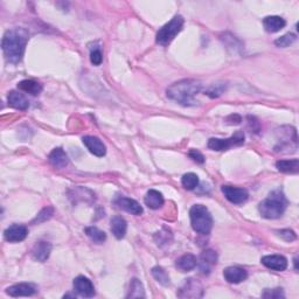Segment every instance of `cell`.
Masks as SVG:
<instances>
[{
	"mask_svg": "<svg viewBox=\"0 0 299 299\" xmlns=\"http://www.w3.org/2000/svg\"><path fill=\"white\" fill-rule=\"evenodd\" d=\"M28 41V32L25 28H13L5 33L2 41V48L5 58L12 64L22 62Z\"/></svg>",
	"mask_w": 299,
	"mask_h": 299,
	"instance_id": "1",
	"label": "cell"
},
{
	"mask_svg": "<svg viewBox=\"0 0 299 299\" xmlns=\"http://www.w3.org/2000/svg\"><path fill=\"white\" fill-rule=\"evenodd\" d=\"M86 234L88 235V238L94 241L97 244H100V243L106 242V234L104 232L100 230L97 227H88L86 228Z\"/></svg>",
	"mask_w": 299,
	"mask_h": 299,
	"instance_id": "28",
	"label": "cell"
},
{
	"mask_svg": "<svg viewBox=\"0 0 299 299\" xmlns=\"http://www.w3.org/2000/svg\"><path fill=\"white\" fill-rule=\"evenodd\" d=\"M74 290L76 294L86 298H92L95 296V286L92 282L84 276H78L74 280Z\"/></svg>",
	"mask_w": 299,
	"mask_h": 299,
	"instance_id": "11",
	"label": "cell"
},
{
	"mask_svg": "<svg viewBox=\"0 0 299 299\" xmlns=\"http://www.w3.org/2000/svg\"><path fill=\"white\" fill-rule=\"evenodd\" d=\"M126 298H145V290L142 286V282L134 278L130 283V288H128V294H126Z\"/></svg>",
	"mask_w": 299,
	"mask_h": 299,
	"instance_id": "27",
	"label": "cell"
},
{
	"mask_svg": "<svg viewBox=\"0 0 299 299\" xmlns=\"http://www.w3.org/2000/svg\"><path fill=\"white\" fill-rule=\"evenodd\" d=\"M196 264H198L196 257L192 255V254H186V255L182 256L178 260H176V266L179 270H182V272H187V271L193 270L194 268L196 266Z\"/></svg>",
	"mask_w": 299,
	"mask_h": 299,
	"instance_id": "24",
	"label": "cell"
},
{
	"mask_svg": "<svg viewBox=\"0 0 299 299\" xmlns=\"http://www.w3.org/2000/svg\"><path fill=\"white\" fill-rule=\"evenodd\" d=\"M263 298H274V299H280L284 298L285 294L283 292V288H266V291L263 292L262 294Z\"/></svg>",
	"mask_w": 299,
	"mask_h": 299,
	"instance_id": "34",
	"label": "cell"
},
{
	"mask_svg": "<svg viewBox=\"0 0 299 299\" xmlns=\"http://www.w3.org/2000/svg\"><path fill=\"white\" fill-rule=\"evenodd\" d=\"M296 41V36L292 33H288L285 34V36L278 38V39L274 41V44H276L277 47H282V48H285V47H288L290 44H292Z\"/></svg>",
	"mask_w": 299,
	"mask_h": 299,
	"instance_id": "32",
	"label": "cell"
},
{
	"mask_svg": "<svg viewBox=\"0 0 299 299\" xmlns=\"http://www.w3.org/2000/svg\"><path fill=\"white\" fill-rule=\"evenodd\" d=\"M277 234L280 238H282L284 240V241L286 242H292L294 241L296 238H297V236H296L294 232V230H290V229H282V230H278Z\"/></svg>",
	"mask_w": 299,
	"mask_h": 299,
	"instance_id": "35",
	"label": "cell"
},
{
	"mask_svg": "<svg viewBox=\"0 0 299 299\" xmlns=\"http://www.w3.org/2000/svg\"><path fill=\"white\" fill-rule=\"evenodd\" d=\"M224 280L228 282V283L232 284H238L241 282L246 280V277H248V272L243 269V268L240 266H229L224 271Z\"/></svg>",
	"mask_w": 299,
	"mask_h": 299,
	"instance_id": "16",
	"label": "cell"
},
{
	"mask_svg": "<svg viewBox=\"0 0 299 299\" xmlns=\"http://www.w3.org/2000/svg\"><path fill=\"white\" fill-rule=\"evenodd\" d=\"M52 249H53V246L50 242L41 241L34 246L32 250V257L38 262H46L50 258Z\"/></svg>",
	"mask_w": 299,
	"mask_h": 299,
	"instance_id": "18",
	"label": "cell"
},
{
	"mask_svg": "<svg viewBox=\"0 0 299 299\" xmlns=\"http://www.w3.org/2000/svg\"><path fill=\"white\" fill-rule=\"evenodd\" d=\"M244 142V134L243 131H236L235 134H232L230 138L220 139V138H210L208 140V148L214 151H226L230 148L232 146L242 145Z\"/></svg>",
	"mask_w": 299,
	"mask_h": 299,
	"instance_id": "6",
	"label": "cell"
},
{
	"mask_svg": "<svg viewBox=\"0 0 299 299\" xmlns=\"http://www.w3.org/2000/svg\"><path fill=\"white\" fill-rule=\"evenodd\" d=\"M145 204L151 210H159V208L162 207L164 204V196L160 192L156 190H150L148 193H146L145 196Z\"/></svg>",
	"mask_w": 299,
	"mask_h": 299,
	"instance_id": "23",
	"label": "cell"
},
{
	"mask_svg": "<svg viewBox=\"0 0 299 299\" xmlns=\"http://www.w3.org/2000/svg\"><path fill=\"white\" fill-rule=\"evenodd\" d=\"M285 25H286L285 20L278 16H266V18H264V20H263L264 28H266V32H269V33L280 32V30L284 28Z\"/></svg>",
	"mask_w": 299,
	"mask_h": 299,
	"instance_id": "20",
	"label": "cell"
},
{
	"mask_svg": "<svg viewBox=\"0 0 299 299\" xmlns=\"http://www.w3.org/2000/svg\"><path fill=\"white\" fill-rule=\"evenodd\" d=\"M53 214H54V210L52 207L44 208V210L39 213V215L36 218V220L33 221V224H41V222L50 220V218L53 216Z\"/></svg>",
	"mask_w": 299,
	"mask_h": 299,
	"instance_id": "33",
	"label": "cell"
},
{
	"mask_svg": "<svg viewBox=\"0 0 299 299\" xmlns=\"http://www.w3.org/2000/svg\"><path fill=\"white\" fill-rule=\"evenodd\" d=\"M222 193L224 194L226 199H227L229 202L240 204L246 202L249 198L248 190L244 188H240V187H234V186H222L221 187Z\"/></svg>",
	"mask_w": 299,
	"mask_h": 299,
	"instance_id": "9",
	"label": "cell"
},
{
	"mask_svg": "<svg viewBox=\"0 0 299 299\" xmlns=\"http://www.w3.org/2000/svg\"><path fill=\"white\" fill-rule=\"evenodd\" d=\"M190 224L193 230L201 235H208L213 228V218L206 206L194 204L190 210Z\"/></svg>",
	"mask_w": 299,
	"mask_h": 299,
	"instance_id": "4",
	"label": "cell"
},
{
	"mask_svg": "<svg viewBox=\"0 0 299 299\" xmlns=\"http://www.w3.org/2000/svg\"><path fill=\"white\" fill-rule=\"evenodd\" d=\"M180 298H200L204 296L202 284L199 280L190 278L186 280L185 284L182 285L178 292Z\"/></svg>",
	"mask_w": 299,
	"mask_h": 299,
	"instance_id": "8",
	"label": "cell"
},
{
	"mask_svg": "<svg viewBox=\"0 0 299 299\" xmlns=\"http://www.w3.org/2000/svg\"><path fill=\"white\" fill-rule=\"evenodd\" d=\"M202 84L196 80H182L173 83L166 90L170 100L182 104L184 106H196V96L201 92Z\"/></svg>",
	"mask_w": 299,
	"mask_h": 299,
	"instance_id": "2",
	"label": "cell"
},
{
	"mask_svg": "<svg viewBox=\"0 0 299 299\" xmlns=\"http://www.w3.org/2000/svg\"><path fill=\"white\" fill-rule=\"evenodd\" d=\"M182 184L186 190H193L199 185V176L194 174V173H186V174L182 176Z\"/></svg>",
	"mask_w": 299,
	"mask_h": 299,
	"instance_id": "30",
	"label": "cell"
},
{
	"mask_svg": "<svg viewBox=\"0 0 299 299\" xmlns=\"http://www.w3.org/2000/svg\"><path fill=\"white\" fill-rule=\"evenodd\" d=\"M28 235V229L24 224H12L4 232V238L8 242H22Z\"/></svg>",
	"mask_w": 299,
	"mask_h": 299,
	"instance_id": "12",
	"label": "cell"
},
{
	"mask_svg": "<svg viewBox=\"0 0 299 299\" xmlns=\"http://www.w3.org/2000/svg\"><path fill=\"white\" fill-rule=\"evenodd\" d=\"M184 22L185 20L182 16H176L171 22L166 24L165 26H162L160 30H158L157 36H156V41L157 44H162V46H168L174 40V38L182 32Z\"/></svg>",
	"mask_w": 299,
	"mask_h": 299,
	"instance_id": "5",
	"label": "cell"
},
{
	"mask_svg": "<svg viewBox=\"0 0 299 299\" xmlns=\"http://www.w3.org/2000/svg\"><path fill=\"white\" fill-rule=\"evenodd\" d=\"M6 292L12 297H28V296H33L36 294V288L33 284L20 283L8 288Z\"/></svg>",
	"mask_w": 299,
	"mask_h": 299,
	"instance_id": "17",
	"label": "cell"
},
{
	"mask_svg": "<svg viewBox=\"0 0 299 299\" xmlns=\"http://www.w3.org/2000/svg\"><path fill=\"white\" fill-rule=\"evenodd\" d=\"M110 224V230L114 234V238L118 240L123 238L125 234H126L128 229V224L126 221H125V218L122 216H114L111 218Z\"/></svg>",
	"mask_w": 299,
	"mask_h": 299,
	"instance_id": "21",
	"label": "cell"
},
{
	"mask_svg": "<svg viewBox=\"0 0 299 299\" xmlns=\"http://www.w3.org/2000/svg\"><path fill=\"white\" fill-rule=\"evenodd\" d=\"M282 128L280 130H277L278 134L280 136L278 137V144L276 148H274V151L276 152H283V150H286L290 148L292 152L297 150V132H296V128L291 126H285Z\"/></svg>",
	"mask_w": 299,
	"mask_h": 299,
	"instance_id": "7",
	"label": "cell"
},
{
	"mask_svg": "<svg viewBox=\"0 0 299 299\" xmlns=\"http://www.w3.org/2000/svg\"><path fill=\"white\" fill-rule=\"evenodd\" d=\"M114 204H117L118 207L124 210L128 213L132 215H140L142 214V207L139 204L137 201L134 199H130V198L125 196H118L116 200H114Z\"/></svg>",
	"mask_w": 299,
	"mask_h": 299,
	"instance_id": "15",
	"label": "cell"
},
{
	"mask_svg": "<svg viewBox=\"0 0 299 299\" xmlns=\"http://www.w3.org/2000/svg\"><path fill=\"white\" fill-rule=\"evenodd\" d=\"M276 168L280 172L283 173H298L299 160L298 159H288V160H278Z\"/></svg>",
	"mask_w": 299,
	"mask_h": 299,
	"instance_id": "26",
	"label": "cell"
},
{
	"mask_svg": "<svg viewBox=\"0 0 299 299\" xmlns=\"http://www.w3.org/2000/svg\"><path fill=\"white\" fill-rule=\"evenodd\" d=\"M90 61H92V64L94 66H100L102 64L103 61V54L100 50L98 48H96V50H92V53H90Z\"/></svg>",
	"mask_w": 299,
	"mask_h": 299,
	"instance_id": "36",
	"label": "cell"
},
{
	"mask_svg": "<svg viewBox=\"0 0 299 299\" xmlns=\"http://www.w3.org/2000/svg\"><path fill=\"white\" fill-rule=\"evenodd\" d=\"M260 262L268 269L274 271H284L288 268V260L282 255H268L262 257Z\"/></svg>",
	"mask_w": 299,
	"mask_h": 299,
	"instance_id": "14",
	"label": "cell"
},
{
	"mask_svg": "<svg viewBox=\"0 0 299 299\" xmlns=\"http://www.w3.org/2000/svg\"><path fill=\"white\" fill-rule=\"evenodd\" d=\"M172 238H173V236H172L171 230L166 227L162 228V230L158 232L157 234L154 235L156 242H157V244L160 246L162 244H170V243L172 242Z\"/></svg>",
	"mask_w": 299,
	"mask_h": 299,
	"instance_id": "31",
	"label": "cell"
},
{
	"mask_svg": "<svg viewBox=\"0 0 299 299\" xmlns=\"http://www.w3.org/2000/svg\"><path fill=\"white\" fill-rule=\"evenodd\" d=\"M286 204L288 200L285 198L284 193L282 190H277L271 192L269 196L260 204L258 210L260 214L262 215V218L274 220V218H280L284 214L285 210H286Z\"/></svg>",
	"mask_w": 299,
	"mask_h": 299,
	"instance_id": "3",
	"label": "cell"
},
{
	"mask_svg": "<svg viewBox=\"0 0 299 299\" xmlns=\"http://www.w3.org/2000/svg\"><path fill=\"white\" fill-rule=\"evenodd\" d=\"M48 160H50V165H53L54 168H64L68 165L69 159L68 156L61 148H54L53 151L50 152V157H48Z\"/></svg>",
	"mask_w": 299,
	"mask_h": 299,
	"instance_id": "19",
	"label": "cell"
},
{
	"mask_svg": "<svg viewBox=\"0 0 299 299\" xmlns=\"http://www.w3.org/2000/svg\"><path fill=\"white\" fill-rule=\"evenodd\" d=\"M216 263H218V254L215 252L214 250L207 249L201 252L196 266H199V270L204 274H210V271L213 270V268L216 266Z\"/></svg>",
	"mask_w": 299,
	"mask_h": 299,
	"instance_id": "10",
	"label": "cell"
},
{
	"mask_svg": "<svg viewBox=\"0 0 299 299\" xmlns=\"http://www.w3.org/2000/svg\"><path fill=\"white\" fill-rule=\"evenodd\" d=\"M294 270H298V268H297V257H294Z\"/></svg>",
	"mask_w": 299,
	"mask_h": 299,
	"instance_id": "39",
	"label": "cell"
},
{
	"mask_svg": "<svg viewBox=\"0 0 299 299\" xmlns=\"http://www.w3.org/2000/svg\"><path fill=\"white\" fill-rule=\"evenodd\" d=\"M226 90V86L224 84H214L208 89L207 95L210 97H218Z\"/></svg>",
	"mask_w": 299,
	"mask_h": 299,
	"instance_id": "37",
	"label": "cell"
},
{
	"mask_svg": "<svg viewBox=\"0 0 299 299\" xmlns=\"http://www.w3.org/2000/svg\"><path fill=\"white\" fill-rule=\"evenodd\" d=\"M18 88L22 92H28L33 96L40 95L42 92V86L39 82L33 81V80H24V81L18 83Z\"/></svg>",
	"mask_w": 299,
	"mask_h": 299,
	"instance_id": "25",
	"label": "cell"
},
{
	"mask_svg": "<svg viewBox=\"0 0 299 299\" xmlns=\"http://www.w3.org/2000/svg\"><path fill=\"white\" fill-rule=\"evenodd\" d=\"M8 100L10 106L18 110H26L27 108L30 106V102L26 98V96L24 95V94L18 92H10L8 96Z\"/></svg>",
	"mask_w": 299,
	"mask_h": 299,
	"instance_id": "22",
	"label": "cell"
},
{
	"mask_svg": "<svg viewBox=\"0 0 299 299\" xmlns=\"http://www.w3.org/2000/svg\"><path fill=\"white\" fill-rule=\"evenodd\" d=\"M188 156L193 159L194 162H199V164H204V157L202 156V154H201V152L198 151V150H190Z\"/></svg>",
	"mask_w": 299,
	"mask_h": 299,
	"instance_id": "38",
	"label": "cell"
},
{
	"mask_svg": "<svg viewBox=\"0 0 299 299\" xmlns=\"http://www.w3.org/2000/svg\"><path fill=\"white\" fill-rule=\"evenodd\" d=\"M152 276L154 277V280H157L159 284L164 285V286H168V285L171 283V282H170L168 274L166 272V270L162 266H154V269H152Z\"/></svg>",
	"mask_w": 299,
	"mask_h": 299,
	"instance_id": "29",
	"label": "cell"
},
{
	"mask_svg": "<svg viewBox=\"0 0 299 299\" xmlns=\"http://www.w3.org/2000/svg\"><path fill=\"white\" fill-rule=\"evenodd\" d=\"M83 144L86 146V148L96 157H103L106 154V148L103 144V142L100 138L94 137V136H86L82 138Z\"/></svg>",
	"mask_w": 299,
	"mask_h": 299,
	"instance_id": "13",
	"label": "cell"
}]
</instances>
